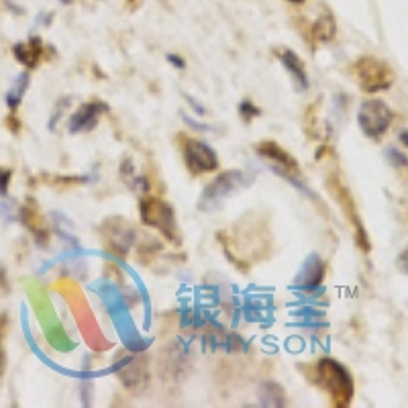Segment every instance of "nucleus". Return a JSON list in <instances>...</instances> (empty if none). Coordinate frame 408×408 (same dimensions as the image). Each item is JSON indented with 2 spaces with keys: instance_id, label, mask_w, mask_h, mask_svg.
I'll use <instances>...</instances> for the list:
<instances>
[{
  "instance_id": "11",
  "label": "nucleus",
  "mask_w": 408,
  "mask_h": 408,
  "mask_svg": "<svg viewBox=\"0 0 408 408\" xmlns=\"http://www.w3.org/2000/svg\"><path fill=\"white\" fill-rule=\"evenodd\" d=\"M13 54L19 63H23L27 70H35L43 61V39L31 37L29 41H21L13 47Z\"/></svg>"
},
{
  "instance_id": "7",
  "label": "nucleus",
  "mask_w": 408,
  "mask_h": 408,
  "mask_svg": "<svg viewBox=\"0 0 408 408\" xmlns=\"http://www.w3.org/2000/svg\"><path fill=\"white\" fill-rule=\"evenodd\" d=\"M255 151H257V156L264 162L272 167L275 174H280L284 178H296V176H300L299 162L280 143H275L272 139H266V141L255 145Z\"/></svg>"
},
{
  "instance_id": "15",
  "label": "nucleus",
  "mask_w": 408,
  "mask_h": 408,
  "mask_svg": "<svg viewBox=\"0 0 408 408\" xmlns=\"http://www.w3.org/2000/svg\"><path fill=\"white\" fill-rule=\"evenodd\" d=\"M29 80H31V76H29L27 72L21 74V76L17 78V82H15V86L6 92V107L13 110V112L21 107V100H23V96H25V92H27Z\"/></svg>"
},
{
  "instance_id": "2",
  "label": "nucleus",
  "mask_w": 408,
  "mask_h": 408,
  "mask_svg": "<svg viewBox=\"0 0 408 408\" xmlns=\"http://www.w3.org/2000/svg\"><path fill=\"white\" fill-rule=\"evenodd\" d=\"M349 72H352V78L355 80V84L363 92H368V94L388 90L394 84V72H392V68L384 59H378L374 55H361V57H357L354 63H352Z\"/></svg>"
},
{
  "instance_id": "6",
  "label": "nucleus",
  "mask_w": 408,
  "mask_h": 408,
  "mask_svg": "<svg viewBox=\"0 0 408 408\" xmlns=\"http://www.w3.org/2000/svg\"><path fill=\"white\" fill-rule=\"evenodd\" d=\"M247 182H249V178L245 176L241 169H231V172L220 174L217 180L211 182L206 186V190L202 192V196H200V211L217 209L227 196H231L239 188H243Z\"/></svg>"
},
{
  "instance_id": "24",
  "label": "nucleus",
  "mask_w": 408,
  "mask_h": 408,
  "mask_svg": "<svg viewBox=\"0 0 408 408\" xmlns=\"http://www.w3.org/2000/svg\"><path fill=\"white\" fill-rule=\"evenodd\" d=\"M288 2H290V4H304L306 0H288Z\"/></svg>"
},
{
  "instance_id": "17",
  "label": "nucleus",
  "mask_w": 408,
  "mask_h": 408,
  "mask_svg": "<svg viewBox=\"0 0 408 408\" xmlns=\"http://www.w3.org/2000/svg\"><path fill=\"white\" fill-rule=\"evenodd\" d=\"M239 114H241V119H243L245 123H249V121H253L255 116H259L262 110L257 109L251 100H243V103L239 105Z\"/></svg>"
},
{
  "instance_id": "23",
  "label": "nucleus",
  "mask_w": 408,
  "mask_h": 408,
  "mask_svg": "<svg viewBox=\"0 0 408 408\" xmlns=\"http://www.w3.org/2000/svg\"><path fill=\"white\" fill-rule=\"evenodd\" d=\"M2 328H4V321L0 323V333H2ZM0 365H2V347H0Z\"/></svg>"
},
{
  "instance_id": "8",
  "label": "nucleus",
  "mask_w": 408,
  "mask_h": 408,
  "mask_svg": "<svg viewBox=\"0 0 408 408\" xmlns=\"http://www.w3.org/2000/svg\"><path fill=\"white\" fill-rule=\"evenodd\" d=\"M328 190L331 194L335 196V200L341 204V209H343V213H345V217L349 218V225H354L355 227V239H357V243L359 247L363 249V251H370V241H368V235H365V231H363V227H361V220L357 217V213H355V206H354V198L349 196V192L347 188L337 180V178H331L328 182Z\"/></svg>"
},
{
  "instance_id": "10",
  "label": "nucleus",
  "mask_w": 408,
  "mask_h": 408,
  "mask_svg": "<svg viewBox=\"0 0 408 408\" xmlns=\"http://www.w3.org/2000/svg\"><path fill=\"white\" fill-rule=\"evenodd\" d=\"M21 218H23V225L31 231V235L35 237L37 245H43V247H45V245L50 243V231H47L43 218L39 215V209H37V204H35L33 198H29L27 202L23 204V209H21Z\"/></svg>"
},
{
  "instance_id": "25",
  "label": "nucleus",
  "mask_w": 408,
  "mask_h": 408,
  "mask_svg": "<svg viewBox=\"0 0 408 408\" xmlns=\"http://www.w3.org/2000/svg\"><path fill=\"white\" fill-rule=\"evenodd\" d=\"M61 2H63V4H70V2H72V0H61Z\"/></svg>"
},
{
  "instance_id": "13",
  "label": "nucleus",
  "mask_w": 408,
  "mask_h": 408,
  "mask_svg": "<svg viewBox=\"0 0 408 408\" xmlns=\"http://www.w3.org/2000/svg\"><path fill=\"white\" fill-rule=\"evenodd\" d=\"M335 35H337V21L331 13L321 15L310 27V39L315 43H331Z\"/></svg>"
},
{
  "instance_id": "12",
  "label": "nucleus",
  "mask_w": 408,
  "mask_h": 408,
  "mask_svg": "<svg viewBox=\"0 0 408 408\" xmlns=\"http://www.w3.org/2000/svg\"><path fill=\"white\" fill-rule=\"evenodd\" d=\"M275 57L288 70V74L292 76V80L299 84L300 90H306L308 88V76H306V68H304V63H302L299 54L292 52L290 47H278L275 50Z\"/></svg>"
},
{
  "instance_id": "18",
  "label": "nucleus",
  "mask_w": 408,
  "mask_h": 408,
  "mask_svg": "<svg viewBox=\"0 0 408 408\" xmlns=\"http://www.w3.org/2000/svg\"><path fill=\"white\" fill-rule=\"evenodd\" d=\"M10 180H13V169L10 167H0V196L8 194Z\"/></svg>"
},
{
  "instance_id": "3",
  "label": "nucleus",
  "mask_w": 408,
  "mask_h": 408,
  "mask_svg": "<svg viewBox=\"0 0 408 408\" xmlns=\"http://www.w3.org/2000/svg\"><path fill=\"white\" fill-rule=\"evenodd\" d=\"M139 213H141V218L147 227L162 233L167 241L180 243V231H178V222H176V213L167 202H163L162 198H156V196L143 198L141 204H139Z\"/></svg>"
},
{
  "instance_id": "21",
  "label": "nucleus",
  "mask_w": 408,
  "mask_h": 408,
  "mask_svg": "<svg viewBox=\"0 0 408 408\" xmlns=\"http://www.w3.org/2000/svg\"><path fill=\"white\" fill-rule=\"evenodd\" d=\"M398 264H400V268H402V272L408 273V249L400 255V259H398Z\"/></svg>"
},
{
  "instance_id": "5",
  "label": "nucleus",
  "mask_w": 408,
  "mask_h": 408,
  "mask_svg": "<svg viewBox=\"0 0 408 408\" xmlns=\"http://www.w3.org/2000/svg\"><path fill=\"white\" fill-rule=\"evenodd\" d=\"M394 112L381 100H365L357 110V125L368 139H380L388 133Z\"/></svg>"
},
{
  "instance_id": "1",
  "label": "nucleus",
  "mask_w": 408,
  "mask_h": 408,
  "mask_svg": "<svg viewBox=\"0 0 408 408\" xmlns=\"http://www.w3.org/2000/svg\"><path fill=\"white\" fill-rule=\"evenodd\" d=\"M308 380L317 388H321L328 396L331 405L337 408H345L352 405L354 398V378L349 370L333 357H321L306 372Z\"/></svg>"
},
{
  "instance_id": "14",
  "label": "nucleus",
  "mask_w": 408,
  "mask_h": 408,
  "mask_svg": "<svg viewBox=\"0 0 408 408\" xmlns=\"http://www.w3.org/2000/svg\"><path fill=\"white\" fill-rule=\"evenodd\" d=\"M323 275H325L323 262H321V259H310V262H308V266H306V270H304L302 275H300L302 286H299V288L306 290V292L315 290V288L323 282Z\"/></svg>"
},
{
  "instance_id": "16",
  "label": "nucleus",
  "mask_w": 408,
  "mask_h": 408,
  "mask_svg": "<svg viewBox=\"0 0 408 408\" xmlns=\"http://www.w3.org/2000/svg\"><path fill=\"white\" fill-rule=\"evenodd\" d=\"M386 158H388V162L392 163L394 167H408V158L407 153H402V151H398L396 147H388L386 149Z\"/></svg>"
},
{
  "instance_id": "4",
  "label": "nucleus",
  "mask_w": 408,
  "mask_h": 408,
  "mask_svg": "<svg viewBox=\"0 0 408 408\" xmlns=\"http://www.w3.org/2000/svg\"><path fill=\"white\" fill-rule=\"evenodd\" d=\"M178 143H180V151H182V158L184 163L188 167L192 176H202V174H211V172H217L220 167L217 158V151L204 143L202 139L190 135H178Z\"/></svg>"
},
{
  "instance_id": "22",
  "label": "nucleus",
  "mask_w": 408,
  "mask_h": 408,
  "mask_svg": "<svg viewBox=\"0 0 408 408\" xmlns=\"http://www.w3.org/2000/svg\"><path fill=\"white\" fill-rule=\"evenodd\" d=\"M400 141L408 147V131H402V133H400Z\"/></svg>"
},
{
  "instance_id": "20",
  "label": "nucleus",
  "mask_w": 408,
  "mask_h": 408,
  "mask_svg": "<svg viewBox=\"0 0 408 408\" xmlns=\"http://www.w3.org/2000/svg\"><path fill=\"white\" fill-rule=\"evenodd\" d=\"M6 127H10V129H13V133H19V129H21V125H19V121H17L15 116L6 119Z\"/></svg>"
},
{
  "instance_id": "9",
  "label": "nucleus",
  "mask_w": 408,
  "mask_h": 408,
  "mask_svg": "<svg viewBox=\"0 0 408 408\" xmlns=\"http://www.w3.org/2000/svg\"><path fill=\"white\" fill-rule=\"evenodd\" d=\"M107 110H109V107L105 103H100V100H92V103L82 105L80 109L70 116L68 131L70 133H88V131H92Z\"/></svg>"
},
{
  "instance_id": "19",
  "label": "nucleus",
  "mask_w": 408,
  "mask_h": 408,
  "mask_svg": "<svg viewBox=\"0 0 408 408\" xmlns=\"http://www.w3.org/2000/svg\"><path fill=\"white\" fill-rule=\"evenodd\" d=\"M167 61L172 63V66H176V68H180V70H184L186 68V61L180 57V55H176V54H169L167 55Z\"/></svg>"
}]
</instances>
